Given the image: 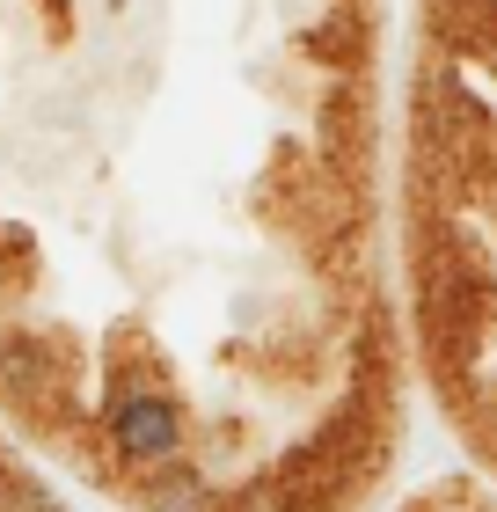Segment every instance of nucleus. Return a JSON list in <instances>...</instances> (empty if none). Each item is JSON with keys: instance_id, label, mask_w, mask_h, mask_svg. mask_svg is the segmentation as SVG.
<instances>
[{"instance_id": "obj_1", "label": "nucleus", "mask_w": 497, "mask_h": 512, "mask_svg": "<svg viewBox=\"0 0 497 512\" xmlns=\"http://www.w3.org/2000/svg\"><path fill=\"white\" fill-rule=\"evenodd\" d=\"M110 439H117L132 461H169V454H176V410L154 403V395H132V403H117Z\"/></svg>"}]
</instances>
